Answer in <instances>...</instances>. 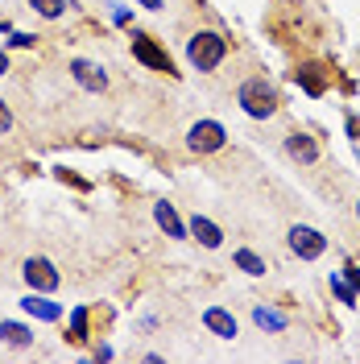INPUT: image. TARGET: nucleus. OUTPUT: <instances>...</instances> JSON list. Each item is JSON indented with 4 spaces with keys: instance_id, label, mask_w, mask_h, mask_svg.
Here are the masks:
<instances>
[{
    "instance_id": "obj_4",
    "label": "nucleus",
    "mask_w": 360,
    "mask_h": 364,
    "mask_svg": "<svg viewBox=\"0 0 360 364\" xmlns=\"http://www.w3.org/2000/svg\"><path fill=\"white\" fill-rule=\"evenodd\" d=\"M21 277H25V286L38 290V294H54V290L63 286V273H58V265H54L50 257H25Z\"/></svg>"
},
{
    "instance_id": "obj_3",
    "label": "nucleus",
    "mask_w": 360,
    "mask_h": 364,
    "mask_svg": "<svg viewBox=\"0 0 360 364\" xmlns=\"http://www.w3.org/2000/svg\"><path fill=\"white\" fill-rule=\"evenodd\" d=\"M224 145H228V129L220 124V120H211V116H203V120H195V124L186 129V149L199 154V158L220 154Z\"/></svg>"
},
{
    "instance_id": "obj_22",
    "label": "nucleus",
    "mask_w": 360,
    "mask_h": 364,
    "mask_svg": "<svg viewBox=\"0 0 360 364\" xmlns=\"http://www.w3.org/2000/svg\"><path fill=\"white\" fill-rule=\"evenodd\" d=\"M112 21L116 25H129V21H133V13H129L125 4H112Z\"/></svg>"
},
{
    "instance_id": "obj_23",
    "label": "nucleus",
    "mask_w": 360,
    "mask_h": 364,
    "mask_svg": "<svg viewBox=\"0 0 360 364\" xmlns=\"http://www.w3.org/2000/svg\"><path fill=\"white\" fill-rule=\"evenodd\" d=\"M344 129H348V136H352V141H360V120H356L352 112L344 116Z\"/></svg>"
},
{
    "instance_id": "obj_27",
    "label": "nucleus",
    "mask_w": 360,
    "mask_h": 364,
    "mask_svg": "<svg viewBox=\"0 0 360 364\" xmlns=\"http://www.w3.org/2000/svg\"><path fill=\"white\" fill-rule=\"evenodd\" d=\"M137 4H141V9H162L166 0H137Z\"/></svg>"
},
{
    "instance_id": "obj_6",
    "label": "nucleus",
    "mask_w": 360,
    "mask_h": 364,
    "mask_svg": "<svg viewBox=\"0 0 360 364\" xmlns=\"http://www.w3.org/2000/svg\"><path fill=\"white\" fill-rule=\"evenodd\" d=\"M129 42H133V58H137V63H141L145 70H158V75H174V63H170V54H166V50H162V46L154 42V38H149V33L133 29V38H129Z\"/></svg>"
},
{
    "instance_id": "obj_18",
    "label": "nucleus",
    "mask_w": 360,
    "mask_h": 364,
    "mask_svg": "<svg viewBox=\"0 0 360 364\" xmlns=\"http://www.w3.org/2000/svg\"><path fill=\"white\" fill-rule=\"evenodd\" d=\"M88 306H75V311H70V318H67V323H70V336H67V340L70 343H88Z\"/></svg>"
},
{
    "instance_id": "obj_20",
    "label": "nucleus",
    "mask_w": 360,
    "mask_h": 364,
    "mask_svg": "<svg viewBox=\"0 0 360 364\" xmlns=\"http://www.w3.org/2000/svg\"><path fill=\"white\" fill-rule=\"evenodd\" d=\"M339 273H344V282H348V286L360 294V265H356V261H344V265H339Z\"/></svg>"
},
{
    "instance_id": "obj_12",
    "label": "nucleus",
    "mask_w": 360,
    "mask_h": 364,
    "mask_svg": "<svg viewBox=\"0 0 360 364\" xmlns=\"http://www.w3.org/2000/svg\"><path fill=\"white\" fill-rule=\"evenodd\" d=\"M21 311H25V315H33L38 323H58V318H63V302H54L50 294L29 290V294L21 298Z\"/></svg>"
},
{
    "instance_id": "obj_5",
    "label": "nucleus",
    "mask_w": 360,
    "mask_h": 364,
    "mask_svg": "<svg viewBox=\"0 0 360 364\" xmlns=\"http://www.w3.org/2000/svg\"><path fill=\"white\" fill-rule=\"evenodd\" d=\"M286 245H290V252L298 257V261H319V257L327 252V236H323L319 228H311V224H290Z\"/></svg>"
},
{
    "instance_id": "obj_9",
    "label": "nucleus",
    "mask_w": 360,
    "mask_h": 364,
    "mask_svg": "<svg viewBox=\"0 0 360 364\" xmlns=\"http://www.w3.org/2000/svg\"><path fill=\"white\" fill-rule=\"evenodd\" d=\"M290 79L298 83V91H307L311 100H319V95H327V79H332V70L323 67V63H298V67L290 70Z\"/></svg>"
},
{
    "instance_id": "obj_15",
    "label": "nucleus",
    "mask_w": 360,
    "mask_h": 364,
    "mask_svg": "<svg viewBox=\"0 0 360 364\" xmlns=\"http://www.w3.org/2000/svg\"><path fill=\"white\" fill-rule=\"evenodd\" d=\"M0 343H9V348H33V327L17 323V318H0Z\"/></svg>"
},
{
    "instance_id": "obj_11",
    "label": "nucleus",
    "mask_w": 360,
    "mask_h": 364,
    "mask_svg": "<svg viewBox=\"0 0 360 364\" xmlns=\"http://www.w3.org/2000/svg\"><path fill=\"white\" fill-rule=\"evenodd\" d=\"M186 236L199 240L203 249H220V245H224V228L216 224V220H207V215H199V211L186 220Z\"/></svg>"
},
{
    "instance_id": "obj_10",
    "label": "nucleus",
    "mask_w": 360,
    "mask_h": 364,
    "mask_svg": "<svg viewBox=\"0 0 360 364\" xmlns=\"http://www.w3.org/2000/svg\"><path fill=\"white\" fill-rule=\"evenodd\" d=\"M203 327H207L216 340H236V336H240V323H236V315H232L228 306H207V311H203Z\"/></svg>"
},
{
    "instance_id": "obj_2",
    "label": "nucleus",
    "mask_w": 360,
    "mask_h": 364,
    "mask_svg": "<svg viewBox=\"0 0 360 364\" xmlns=\"http://www.w3.org/2000/svg\"><path fill=\"white\" fill-rule=\"evenodd\" d=\"M228 58V38L220 29H195L186 38V63L199 70V75H211Z\"/></svg>"
},
{
    "instance_id": "obj_17",
    "label": "nucleus",
    "mask_w": 360,
    "mask_h": 364,
    "mask_svg": "<svg viewBox=\"0 0 360 364\" xmlns=\"http://www.w3.org/2000/svg\"><path fill=\"white\" fill-rule=\"evenodd\" d=\"M327 286H332V294H336V302H344V306H360V294L344 282V273L339 269H332L327 273Z\"/></svg>"
},
{
    "instance_id": "obj_16",
    "label": "nucleus",
    "mask_w": 360,
    "mask_h": 364,
    "mask_svg": "<svg viewBox=\"0 0 360 364\" xmlns=\"http://www.w3.org/2000/svg\"><path fill=\"white\" fill-rule=\"evenodd\" d=\"M232 265L245 269L248 277H265V273H270V261H265L261 252H253V249H236L232 252Z\"/></svg>"
},
{
    "instance_id": "obj_29",
    "label": "nucleus",
    "mask_w": 360,
    "mask_h": 364,
    "mask_svg": "<svg viewBox=\"0 0 360 364\" xmlns=\"http://www.w3.org/2000/svg\"><path fill=\"white\" fill-rule=\"evenodd\" d=\"M356 220H360V199H356Z\"/></svg>"
},
{
    "instance_id": "obj_25",
    "label": "nucleus",
    "mask_w": 360,
    "mask_h": 364,
    "mask_svg": "<svg viewBox=\"0 0 360 364\" xmlns=\"http://www.w3.org/2000/svg\"><path fill=\"white\" fill-rule=\"evenodd\" d=\"M91 356H95V360H112V348H108V343H100V348H95Z\"/></svg>"
},
{
    "instance_id": "obj_13",
    "label": "nucleus",
    "mask_w": 360,
    "mask_h": 364,
    "mask_svg": "<svg viewBox=\"0 0 360 364\" xmlns=\"http://www.w3.org/2000/svg\"><path fill=\"white\" fill-rule=\"evenodd\" d=\"M253 323H257L265 336H282V331H290V315L277 311L273 302H253Z\"/></svg>"
},
{
    "instance_id": "obj_24",
    "label": "nucleus",
    "mask_w": 360,
    "mask_h": 364,
    "mask_svg": "<svg viewBox=\"0 0 360 364\" xmlns=\"http://www.w3.org/2000/svg\"><path fill=\"white\" fill-rule=\"evenodd\" d=\"M9 46H17V50H25V46H33V33H17V29H13V38H9Z\"/></svg>"
},
{
    "instance_id": "obj_19",
    "label": "nucleus",
    "mask_w": 360,
    "mask_h": 364,
    "mask_svg": "<svg viewBox=\"0 0 360 364\" xmlns=\"http://www.w3.org/2000/svg\"><path fill=\"white\" fill-rule=\"evenodd\" d=\"M29 9H33L38 17H46V21H58L70 9V0H29Z\"/></svg>"
},
{
    "instance_id": "obj_21",
    "label": "nucleus",
    "mask_w": 360,
    "mask_h": 364,
    "mask_svg": "<svg viewBox=\"0 0 360 364\" xmlns=\"http://www.w3.org/2000/svg\"><path fill=\"white\" fill-rule=\"evenodd\" d=\"M9 133H13V108L0 100V136H9Z\"/></svg>"
},
{
    "instance_id": "obj_26",
    "label": "nucleus",
    "mask_w": 360,
    "mask_h": 364,
    "mask_svg": "<svg viewBox=\"0 0 360 364\" xmlns=\"http://www.w3.org/2000/svg\"><path fill=\"white\" fill-rule=\"evenodd\" d=\"M339 87H344V95H356V79H348V75H344V79H339Z\"/></svg>"
},
{
    "instance_id": "obj_28",
    "label": "nucleus",
    "mask_w": 360,
    "mask_h": 364,
    "mask_svg": "<svg viewBox=\"0 0 360 364\" xmlns=\"http://www.w3.org/2000/svg\"><path fill=\"white\" fill-rule=\"evenodd\" d=\"M4 70H9V54H4V50H0V75H4Z\"/></svg>"
},
{
    "instance_id": "obj_14",
    "label": "nucleus",
    "mask_w": 360,
    "mask_h": 364,
    "mask_svg": "<svg viewBox=\"0 0 360 364\" xmlns=\"http://www.w3.org/2000/svg\"><path fill=\"white\" fill-rule=\"evenodd\" d=\"M154 224H158L170 240H191V236H186V220H182L179 211H174V203H166V199L154 203Z\"/></svg>"
},
{
    "instance_id": "obj_7",
    "label": "nucleus",
    "mask_w": 360,
    "mask_h": 364,
    "mask_svg": "<svg viewBox=\"0 0 360 364\" xmlns=\"http://www.w3.org/2000/svg\"><path fill=\"white\" fill-rule=\"evenodd\" d=\"M282 149H286V158L298 161V166H319V158H323L319 141L307 133V129H290V133L282 136Z\"/></svg>"
},
{
    "instance_id": "obj_8",
    "label": "nucleus",
    "mask_w": 360,
    "mask_h": 364,
    "mask_svg": "<svg viewBox=\"0 0 360 364\" xmlns=\"http://www.w3.org/2000/svg\"><path fill=\"white\" fill-rule=\"evenodd\" d=\"M67 70H70V79L83 91H91V95H104L108 91V70H104V63H95V58H70Z\"/></svg>"
},
{
    "instance_id": "obj_1",
    "label": "nucleus",
    "mask_w": 360,
    "mask_h": 364,
    "mask_svg": "<svg viewBox=\"0 0 360 364\" xmlns=\"http://www.w3.org/2000/svg\"><path fill=\"white\" fill-rule=\"evenodd\" d=\"M236 104H240V112L248 120H273L277 108H282V95H277V87H273L265 75H253V79H245L236 87Z\"/></svg>"
}]
</instances>
